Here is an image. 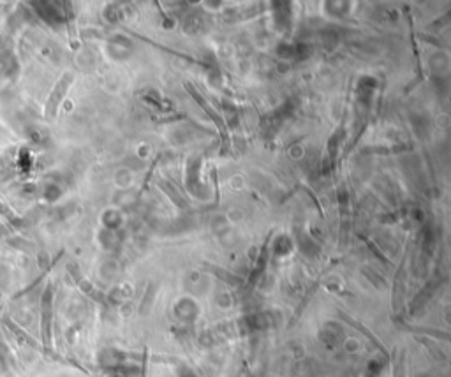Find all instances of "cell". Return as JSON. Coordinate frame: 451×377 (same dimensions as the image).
<instances>
[{
	"label": "cell",
	"instance_id": "6da1fadb",
	"mask_svg": "<svg viewBox=\"0 0 451 377\" xmlns=\"http://www.w3.org/2000/svg\"><path fill=\"white\" fill-rule=\"evenodd\" d=\"M71 83H72L71 72H65V74L57 81V85H55L53 92L50 94V99H48V102H46V118L55 117V113H57L62 99L65 97V92H67V88L71 87Z\"/></svg>",
	"mask_w": 451,
	"mask_h": 377
},
{
	"label": "cell",
	"instance_id": "7a4b0ae2",
	"mask_svg": "<svg viewBox=\"0 0 451 377\" xmlns=\"http://www.w3.org/2000/svg\"><path fill=\"white\" fill-rule=\"evenodd\" d=\"M185 87H187L189 94H191V95H192V97H194V101H196V102H198V104H199V106H201V108H203V109H205V111H206V115H208V117H210V118H212V120H213V122H215V125H217V127H219V132H220V138H222V141L225 143V141H228V129H225V124H224V122H222V118H220V117H219V115H217V111H215V109H213V108H212V106H210V104H208V102H206V99H205V97H203V95H201V94H199V92H198V90H196V88H194V87H192V85H191V83H185Z\"/></svg>",
	"mask_w": 451,
	"mask_h": 377
},
{
	"label": "cell",
	"instance_id": "3957f363",
	"mask_svg": "<svg viewBox=\"0 0 451 377\" xmlns=\"http://www.w3.org/2000/svg\"><path fill=\"white\" fill-rule=\"evenodd\" d=\"M339 316L342 317V319L346 321L347 324H351V326H353V328H356V330L360 331L361 335H365V337H367L368 340H370V342L374 344V346L377 347V349L381 351V353L384 354V356H388V351H386V347L383 346V342H379V340H377V337H375L374 333H372L370 330H368V328H365L363 324L360 323V321H356V319H354V317L347 316V314H346V312H342V310H339Z\"/></svg>",
	"mask_w": 451,
	"mask_h": 377
},
{
	"label": "cell",
	"instance_id": "277c9868",
	"mask_svg": "<svg viewBox=\"0 0 451 377\" xmlns=\"http://www.w3.org/2000/svg\"><path fill=\"white\" fill-rule=\"evenodd\" d=\"M404 273H405V256L404 259L398 265V270L395 273V280H393V298H391V303H393V310L400 309L402 303V296H404Z\"/></svg>",
	"mask_w": 451,
	"mask_h": 377
},
{
	"label": "cell",
	"instance_id": "5b68a950",
	"mask_svg": "<svg viewBox=\"0 0 451 377\" xmlns=\"http://www.w3.org/2000/svg\"><path fill=\"white\" fill-rule=\"evenodd\" d=\"M206 270H208V272H212V273H215V275H219L220 280H225V282L231 284V286H240V284H242V279H240V277L233 275V273H229V272H224V270L217 268V266H208V265H206Z\"/></svg>",
	"mask_w": 451,
	"mask_h": 377
},
{
	"label": "cell",
	"instance_id": "8992f818",
	"mask_svg": "<svg viewBox=\"0 0 451 377\" xmlns=\"http://www.w3.org/2000/svg\"><path fill=\"white\" fill-rule=\"evenodd\" d=\"M50 317H51V287L46 289V294H44V338H50Z\"/></svg>",
	"mask_w": 451,
	"mask_h": 377
},
{
	"label": "cell",
	"instance_id": "52a82bcc",
	"mask_svg": "<svg viewBox=\"0 0 451 377\" xmlns=\"http://www.w3.org/2000/svg\"><path fill=\"white\" fill-rule=\"evenodd\" d=\"M421 342H423V344H425V346H427V347H428V349H430V351H432V354H434V356H435V358H439V360H446V356H444V354H442V351H441V349H439V347H435V346H434V344H432V342H428V340H427V338H421Z\"/></svg>",
	"mask_w": 451,
	"mask_h": 377
},
{
	"label": "cell",
	"instance_id": "ba28073f",
	"mask_svg": "<svg viewBox=\"0 0 451 377\" xmlns=\"http://www.w3.org/2000/svg\"><path fill=\"white\" fill-rule=\"evenodd\" d=\"M0 213H2V215H6V217H9V219H14V213L11 212L6 205H2V203H0Z\"/></svg>",
	"mask_w": 451,
	"mask_h": 377
}]
</instances>
